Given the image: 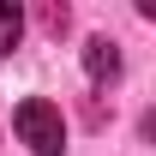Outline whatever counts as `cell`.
<instances>
[{
    "mask_svg": "<svg viewBox=\"0 0 156 156\" xmlns=\"http://www.w3.org/2000/svg\"><path fill=\"white\" fill-rule=\"evenodd\" d=\"M12 126H18V138H24L36 156H60V150H66V126H60V108H54V102H42V96L18 102Z\"/></svg>",
    "mask_w": 156,
    "mask_h": 156,
    "instance_id": "1",
    "label": "cell"
},
{
    "mask_svg": "<svg viewBox=\"0 0 156 156\" xmlns=\"http://www.w3.org/2000/svg\"><path fill=\"white\" fill-rule=\"evenodd\" d=\"M84 72H90V84H114L120 78V48L108 36H90L84 42Z\"/></svg>",
    "mask_w": 156,
    "mask_h": 156,
    "instance_id": "2",
    "label": "cell"
},
{
    "mask_svg": "<svg viewBox=\"0 0 156 156\" xmlns=\"http://www.w3.org/2000/svg\"><path fill=\"white\" fill-rule=\"evenodd\" d=\"M18 36H24V12L12 6V0H0V54H12Z\"/></svg>",
    "mask_w": 156,
    "mask_h": 156,
    "instance_id": "3",
    "label": "cell"
},
{
    "mask_svg": "<svg viewBox=\"0 0 156 156\" xmlns=\"http://www.w3.org/2000/svg\"><path fill=\"white\" fill-rule=\"evenodd\" d=\"M42 24H48V30L60 36V30H66V6H48V12H42Z\"/></svg>",
    "mask_w": 156,
    "mask_h": 156,
    "instance_id": "4",
    "label": "cell"
}]
</instances>
